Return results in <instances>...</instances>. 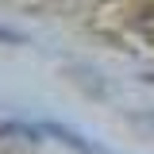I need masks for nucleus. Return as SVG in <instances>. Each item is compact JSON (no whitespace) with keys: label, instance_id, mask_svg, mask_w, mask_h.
<instances>
[{"label":"nucleus","instance_id":"obj_1","mask_svg":"<svg viewBox=\"0 0 154 154\" xmlns=\"http://www.w3.org/2000/svg\"><path fill=\"white\" fill-rule=\"evenodd\" d=\"M46 131H50V135H58L62 143H69V146H77V150H81V154H100V150H96V146H89L85 139H77V135L69 131V127H58V123H46Z\"/></svg>","mask_w":154,"mask_h":154},{"label":"nucleus","instance_id":"obj_2","mask_svg":"<svg viewBox=\"0 0 154 154\" xmlns=\"http://www.w3.org/2000/svg\"><path fill=\"white\" fill-rule=\"evenodd\" d=\"M139 31H143V38H150V42H154V8L139 19Z\"/></svg>","mask_w":154,"mask_h":154},{"label":"nucleus","instance_id":"obj_3","mask_svg":"<svg viewBox=\"0 0 154 154\" xmlns=\"http://www.w3.org/2000/svg\"><path fill=\"white\" fill-rule=\"evenodd\" d=\"M0 38H4V42H19V35H16V31H4V27H0Z\"/></svg>","mask_w":154,"mask_h":154}]
</instances>
